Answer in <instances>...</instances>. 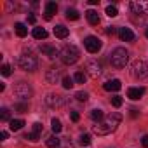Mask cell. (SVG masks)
Masks as SVG:
<instances>
[{"label":"cell","mask_w":148,"mask_h":148,"mask_svg":"<svg viewBox=\"0 0 148 148\" xmlns=\"http://www.w3.org/2000/svg\"><path fill=\"white\" fill-rule=\"evenodd\" d=\"M120 120H122V115L117 113V112H113V113H110L108 117H105L101 122H96V125L92 127V131H94L98 136H106V134L113 132V131L119 127Z\"/></svg>","instance_id":"obj_1"},{"label":"cell","mask_w":148,"mask_h":148,"mask_svg":"<svg viewBox=\"0 0 148 148\" xmlns=\"http://www.w3.org/2000/svg\"><path fill=\"white\" fill-rule=\"evenodd\" d=\"M59 58L64 64H75L80 58V51L77 45H73V44H68L64 45L61 51H59Z\"/></svg>","instance_id":"obj_2"},{"label":"cell","mask_w":148,"mask_h":148,"mask_svg":"<svg viewBox=\"0 0 148 148\" xmlns=\"http://www.w3.org/2000/svg\"><path fill=\"white\" fill-rule=\"evenodd\" d=\"M129 61V52L124 49V47H117L112 51L110 54V63L113 68H124Z\"/></svg>","instance_id":"obj_3"},{"label":"cell","mask_w":148,"mask_h":148,"mask_svg":"<svg viewBox=\"0 0 148 148\" xmlns=\"http://www.w3.org/2000/svg\"><path fill=\"white\" fill-rule=\"evenodd\" d=\"M18 63H19L21 70H25V71H35V70L38 68V59H37V56H33L32 52H23V54L19 56Z\"/></svg>","instance_id":"obj_4"},{"label":"cell","mask_w":148,"mask_h":148,"mask_svg":"<svg viewBox=\"0 0 148 148\" xmlns=\"http://www.w3.org/2000/svg\"><path fill=\"white\" fill-rule=\"evenodd\" d=\"M131 73H132V77L134 79H146L148 77V63L143 61V59H136L132 64H131Z\"/></svg>","instance_id":"obj_5"},{"label":"cell","mask_w":148,"mask_h":148,"mask_svg":"<svg viewBox=\"0 0 148 148\" xmlns=\"http://www.w3.org/2000/svg\"><path fill=\"white\" fill-rule=\"evenodd\" d=\"M14 94H16V98H19L23 103H26V101L32 98L33 91H32V87H30L26 82H18V84L14 86Z\"/></svg>","instance_id":"obj_6"},{"label":"cell","mask_w":148,"mask_h":148,"mask_svg":"<svg viewBox=\"0 0 148 148\" xmlns=\"http://www.w3.org/2000/svg\"><path fill=\"white\" fill-rule=\"evenodd\" d=\"M84 45H86V49L91 52V54H96V52H99L101 51V47H103V42L98 38V37H87L86 40H84Z\"/></svg>","instance_id":"obj_7"},{"label":"cell","mask_w":148,"mask_h":148,"mask_svg":"<svg viewBox=\"0 0 148 148\" xmlns=\"http://www.w3.org/2000/svg\"><path fill=\"white\" fill-rule=\"evenodd\" d=\"M45 103H47L51 108H61V106L66 103V99H64L63 96H59V94H49V96L45 98Z\"/></svg>","instance_id":"obj_8"},{"label":"cell","mask_w":148,"mask_h":148,"mask_svg":"<svg viewBox=\"0 0 148 148\" xmlns=\"http://www.w3.org/2000/svg\"><path fill=\"white\" fill-rule=\"evenodd\" d=\"M131 11L134 14H145L148 12V2H145V0H134V2H131Z\"/></svg>","instance_id":"obj_9"},{"label":"cell","mask_w":148,"mask_h":148,"mask_svg":"<svg viewBox=\"0 0 148 148\" xmlns=\"http://www.w3.org/2000/svg\"><path fill=\"white\" fill-rule=\"evenodd\" d=\"M120 87H122V84L119 79H112V80H106L103 84V89L108 92H117V91H120Z\"/></svg>","instance_id":"obj_10"},{"label":"cell","mask_w":148,"mask_h":148,"mask_svg":"<svg viewBox=\"0 0 148 148\" xmlns=\"http://www.w3.org/2000/svg\"><path fill=\"white\" fill-rule=\"evenodd\" d=\"M101 63H98V61H89L87 63V71H89V75L91 77H98V75H101Z\"/></svg>","instance_id":"obj_11"},{"label":"cell","mask_w":148,"mask_h":148,"mask_svg":"<svg viewBox=\"0 0 148 148\" xmlns=\"http://www.w3.org/2000/svg\"><path fill=\"white\" fill-rule=\"evenodd\" d=\"M143 94H145V89L143 87H129L127 89V98L132 99V101H138Z\"/></svg>","instance_id":"obj_12"},{"label":"cell","mask_w":148,"mask_h":148,"mask_svg":"<svg viewBox=\"0 0 148 148\" xmlns=\"http://www.w3.org/2000/svg\"><path fill=\"white\" fill-rule=\"evenodd\" d=\"M56 12H58V4H56V2H47V4H45V14H44V18H45L47 21H51Z\"/></svg>","instance_id":"obj_13"},{"label":"cell","mask_w":148,"mask_h":148,"mask_svg":"<svg viewBox=\"0 0 148 148\" xmlns=\"http://www.w3.org/2000/svg\"><path fill=\"white\" fill-rule=\"evenodd\" d=\"M119 37L122 42H132L134 40V33L131 28H119Z\"/></svg>","instance_id":"obj_14"},{"label":"cell","mask_w":148,"mask_h":148,"mask_svg":"<svg viewBox=\"0 0 148 148\" xmlns=\"http://www.w3.org/2000/svg\"><path fill=\"white\" fill-rule=\"evenodd\" d=\"M86 18H87V21H89V25H92V26H96V25H99V14H98L96 11H92V9H89V11L86 12Z\"/></svg>","instance_id":"obj_15"},{"label":"cell","mask_w":148,"mask_h":148,"mask_svg":"<svg viewBox=\"0 0 148 148\" xmlns=\"http://www.w3.org/2000/svg\"><path fill=\"white\" fill-rule=\"evenodd\" d=\"M68 33H70V30H68L66 26H63V25H56V26H54V35H56L58 38H66Z\"/></svg>","instance_id":"obj_16"},{"label":"cell","mask_w":148,"mask_h":148,"mask_svg":"<svg viewBox=\"0 0 148 148\" xmlns=\"http://www.w3.org/2000/svg\"><path fill=\"white\" fill-rule=\"evenodd\" d=\"M45 79H47V82H49V84H56V82H58V79H59V71H58L56 68H51V70L45 73Z\"/></svg>","instance_id":"obj_17"},{"label":"cell","mask_w":148,"mask_h":148,"mask_svg":"<svg viewBox=\"0 0 148 148\" xmlns=\"http://www.w3.org/2000/svg\"><path fill=\"white\" fill-rule=\"evenodd\" d=\"M32 35H33V38H37V40H44V38H47V30L37 26V28H33Z\"/></svg>","instance_id":"obj_18"},{"label":"cell","mask_w":148,"mask_h":148,"mask_svg":"<svg viewBox=\"0 0 148 148\" xmlns=\"http://www.w3.org/2000/svg\"><path fill=\"white\" fill-rule=\"evenodd\" d=\"M23 125H25V120L23 119H12L9 122V129L11 131H19V129H23Z\"/></svg>","instance_id":"obj_19"},{"label":"cell","mask_w":148,"mask_h":148,"mask_svg":"<svg viewBox=\"0 0 148 148\" xmlns=\"http://www.w3.org/2000/svg\"><path fill=\"white\" fill-rule=\"evenodd\" d=\"M59 143H61V139H59V138H58L56 134L49 136V138H47V141H45L47 148H59Z\"/></svg>","instance_id":"obj_20"},{"label":"cell","mask_w":148,"mask_h":148,"mask_svg":"<svg viewBox=\"0 0 148 148\" xmlns=\"http://www.w3.org/2000/svg\"><path fill=\"white\" fill-rule=\"evenodd\" d=\"M40 51H42L44 54H47L49 58H56V56H59V52H58L54 47H51V45H42V47H40Z\"/></svg>","instance_id":"obj_21"},{"label":"cell","mask_w":148,"mask_h":148,"mask_svg":"<svg viewBox=\"0 0 148 148\" xmlns=\"http://www.w3.org/2000/svg\"><path fill=\"white\" fill-rule=\"evenodd\" d=\"M14 28H16V35H18V37H21V38H23V37H26L28 30H26V26H25L23 23H16V26H14Z\"/></svg>","instance_id":"obj_22"},{"label":"cell","mask_w":148,"mask_h":148,"mask_svg":"<svg viewBox=\"0 0 148 148\" xmlns=\"http://www.w3.org/2000/svg\"><path fill=\"white\" fill-rule=\"evenodd\" d=\"M91 119H92L94 122H101V120L105 119L103 110H98V108H96V110H92V112H91Z\"/></svg>","instance_id":"obj_23"},{"label":"cell","mask_w":148,"mask_h":148,"mask_svg":"<svg viewBox=\"0 0 148 148\" xmlns=\"http://www.w3.org/2000/svg\"><path fill=\"white\" fill-rule=\"evenodd\" d=\"M79 18H80V14H79L77 9H68V11H66V19H70V21H77Z\"/></svg>","instance_id":"obj_24"},{"label":"cell","mask_w":148,"mask_h":148,"mask_svg":"<svg viewBox=\"0 0 148 148\" xmlns=\"http://www.w3.org/2000/svg\"><path fill=\"white\" fill-rule=\"evenodd\" d=\"M73 80H75L77 84H86V80H87V75L84 71H77L75 75H73Z\"/></svg>","instance_id":"obj_25"},{"label":"cell","mask_w":148,"mask_h":148,"mask_svg":"<svg viewBox=\"0 0 148 148\" xmlns=\"http://www.w3.org/2000/svg\"><path fill=\"white\" fill-rule=\"evenodd\" d=\"M51 129H52L54 134H58V132H61L63 125H61V122H59L58 119H52V120H51Z\"/></svg>","instance_id":"obj_26"},{"label":"cell","mask_w":148,"mask_h":148,"mask_svg":"<svg viewBox=\"0 0 148 148\" xmlns=\"http://www.w3.org/2000/svg\"><path fill=\"white\" fill-rule=\"evenodd\" d=\"M0 120H2V122H11V112H9V108H2V110H0Z\"/></svg>","instance_id":"obj_27"},{"label":"cell","mask_w":148,"mask_h":148,"mask_svg":"<svg viewBox=\"0 0 148 148\" xmlns=\"http://www.w3.org/2000/svg\"><path fill=\"white\" fill-rule=\"evenodd\" d=\"M61 82H63V87H64V89H71L73 86H75V84H73L75 80H73L71 77H63V80H61Z\"/></svg>","instance_id":"obj_28"},{"label":"cell","mask_w":148,"mask_h":148,"mask_svg":"<svg viewBox=\"0 0 148 148\" xmlns=\"http://www.w3.org/2000/svg\"><path fill=\"white\" fill-rule=\"evenodd\" d=\"M106 16H110V18L119 16V9H117L115 5H108V7H106Z\"/></svg>","instance_id":"obj_29"},{"label":"cell","mask_w":148,"mask_h":148,"mask_svg":"<svg viewBox=\"0 0 148 148\" xmlns=\"http://www.w3.org/2000/svg\"><path fill=\"white\" fill-rule=\"evenodd\" d=\"M110 101H112V105H113L115 108H120V106H122V103H124V101H122V98H120V96H117V94H115V96H112V99H110Z\"/></svg>","instance_id":"obj_30"},{"label":"cell","mask_w":148,"mask_h":148,"mask_svg":"<svg viewBox=\"0 0 148 148\" xmlns=\"http://www.w3.org/2000/svg\"><path fill=\"white\" fill-rule=\"evenodd\" d=\"M79 143H80L82 146L91 145V136H89V134H82V136H80V139H79Z\"/></svg>","instance_id":"obj_31"},{"label":"cell","mask_w":148,"mask_h":148,"mask_svg":"<svg viewBox=\"0 0 148 148\" xmlns=\"http://www.w3.org/2000/svg\"><path fill=\"white\" fill-rule=\"evenodd\" d=\"M14 110H18L19 113H25V112L28 110V103H18V105L14 106Z\"/></svg>","instance_id":"obj_32"},{"label":"cell","mask_w":148,"mask_h":148,"mask_svg":"<svg viewBox=\"0 0 148 148\" xmlns=\"http://www.w3.org/2000/svg\"><path fill=\"white\" fill-rule=\"evenodd\" d=\"M75 98H77V101H84V103H86V101L89 99L87 92H77V94H75Z\"/></svg>","instance_id":"obj_33"},{"label":"cell","mask_w":148,"mask_h":148,"mask_svg":"<svg viewBox=\"0 0 148 148\" xmlns=\"http://www.w3.org/2000/svg\"><path fill=\"white\" fill-rule=\"evenodd\" d=\"M2 75H4V77H9V75H11V66H9L7 63L2 64Z\"/></svg>","instance_id":"obj_34"},{"label":"cell","mask_w":148,"mask_h":148,"mask_svg":"<svg viewBox=\"0 0 148 148\" xmlns=\"http://www.w3.org/2000/svg\"><path fill=\"white\" fill-rule=\"evenodd\" d=\"M25 138H26V139H32V141H38L40 134H38V132H30V134H26Z\"/></svg>","instance_id":"obj_35"},{"label":"cell","mask_w":148,"mask_h":148,"mask_svg":"<svg viewBox=\"0 0 148 148\" xmlns=\"http://www.w3.org/2000/svg\"><path fill=\"white\" fill-rule=\"evenodd\" d=\"M42 131H44L42 124H40V122H35V124H33V132H38V134H40Z\"/></svg>","instance_id":"obj_36"},{"label":"cell","mask_w":148,"mask_h":148,"mask_svg":"<svg viewBox=\"0 0 148 148\" xmlns=\"http://www.w3.org/2000/svg\"><path fill=\"white\" fill-rule=\"evenodd\" d=\"M70 119H71L73 122H79V120H80V115H79V112H71V113H70Z\"/></svg>","instance_id":"obj_37"},{"label":"cell","mask_w":148,"mask_h":148,"mask_svg":"<svg viewBox=\"0 0 148 148\" xmlns=\"http://www.w3.org/2000/svg\"><path fill=\"white\" fill-rule=\"evenodd\" d=\"M106 33H108V35H115V33H117V28H115V26H108V28H106Z\"/></svg>","instance_id":"obj_38"},{"label":"cell","mask_w":148,"mask_h":148,"mask_svg":"<svg viewBox=\"0 0 148 148\" xmlns=\"http://www.w3.org/2000/svg\"><path fill=\"white\" fill-rule=\"evenodd\" d=\"M141 145H143L145 148H148V134H145V136L141 138Z\"/></svg>","instance_id":"obj_39"},{"label":"cell","mask_w":148,"mask_h":148,"mask_svg":"<svg viewBox=\"0 0 148 148\" xmlns=\"http://www.w3.org/2000/svg\"><path fill=\"white\" fill-rule=\"evenodd\" d=\"M35 21H37V18H35L33 14H30V16H28V23H32V25H33Z\"/></svg>","instance_id":"obj_40"},{"label":"cell","mask_w":148,"mask_h":148,"mask_svg":"<svg viewBox=\"0 0 148 148\" xmlns=\"http://www.w3.org/2000/svg\"><path fill=\"white\" fill-rule=\"evenodd\" d=\"M7 136H9V134H7V131H2V132H0V138H2V141H4V139H7Z\"/></svg>","instance_id":"obj_41"},{"label":"cell","mask_w":148,"mask_h":148,"mask_svg":"<svg viewBox=\"0 0 148 148\" xmlns=\"http://www.w3.org/2000/svg\"><path fill=\"white\" fill-rule=\"evenodd\" d=\"M89 4H91V5H98V4H99V0H89Z\"/></svg>","instance_id":"obj_42"},{"label":"cell","mask_w":148,"mask_h":148,"mask_svg":"<svg viewBox=\"0 0 148 148\" xmlns=\"http://www.w3.org/2000/svg\"><path fill=\"white\" fill-rule=\"evenodd\" d=\"M145 33H146V38H148V28H146V32H145Z\"/></svg>","instance_id":"obj_43"}]
</instances>
